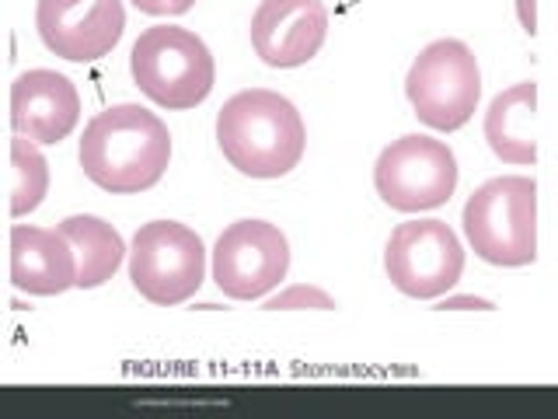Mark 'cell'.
I'll list each match as a JSON object with an SVG mask.
<instances>
[{"label": "cell", "mask_w": 558, "mask_h": 419, "mask_svg": "<svg viewBox=\"0 0 558 419\" xmlns=\"http://www.w3.org/2000/svg\"><path fill=\"white\" fill-rule=\"evenodd\" d=\"M464 235L488 266L520 270L537 259V182L527 175H499L464 203Z\"/></svg>", "instance_id": "obj_3"}, {"label": "cell", "mask_w": 558, "mask_h": 419, "mask_svg": "<svg viewBox=\"0 0 558 419\" xmlns=\"http://www.w3.org/2000/svg\"><path fill=\"white\" fill-rule=\"evenodd\" d=\"M468 304H478V308H493L488 301H471V297H458V301H444L440 308H468Z\"/></svg>", "instance_id": "obj_20"}, {"label": "cell", "mask_w": 558, "mask_h": 419, "mask_svg": "<svg viewBox=\"0 0 558 419\" xmlns=\"http://www.w3.org/2000/svg\"><path fill=\"white\" fill-rule=\"evenodd\" d=\"M60 231L66 235V241L74 244V252H77V287L81 290H95L101 284H109L116 270L122 266V259H126L122 235L95 214L66 217L60 224Z\"/></svg>", "instance_id": "obj_15"}, {"label": "cell", "mask_w": 558, "mask_h": 419, "mask_svg": "<svg viewBox=\"0 0 558 419\" xmlns=\"http://www.w3.org/2000/svg\"><path fill=\"white\" fill-rule=\"evenodd\" d=\"M517 17H520V28L534 35L537 32V0H517Z\"/></svg>", "instance_id": "obj_19"}, {"label": "cell", "mask_w": 558, "mask_h": 419, "mask_svg": "<svg viewBox=\"0 0 558 419\" xmlns=\"http://www.w3.org/2000/svg\"><path fill=\"white\" fill-rule=\"evenodd\" d=\"M485 140L506 165L537 161V84L520 81L488 101Z\"/></svg>", "instance_id": "obj_14"}, {"label": "cell", "mask_w": 558, "mask_h": 419, "mask_svg": "<svg viewBox=\"0 0 558 419\" xmlns=\"http://www.w3.org/2000/svg\"><path fill=\"white\" fill-rule=\"evenodd\" d=\"M296 308H318V311H336V297H328L322 287L296 284L290 290H279L266 297V311H296Z\"/></svg>", "instance_id": "obj_17"}, {"label": "cell", "mask_w": 558, "mask_h": 419, "mask_svg": "<svg viewBox=\"0 0 558 419\" xmlns=\"http://www.w3.org/2000/svg\"><path fill=\"white\" fill-rule=\"evenodd\" d=\"M77 157L84 175L98 189L133 196L165 179L171 161V133L144 105L122 101L101 109L87 122Z\"/></svg>", "instance_id": "obj_1"}, {"label": "cell", "mask_w": 558, "mask_h": 419, "mask_svg": "<svg viewBox=\"0 0 558 419\" xmlns=\"http://www.w3.org/2000/svg\"><path fill=\"white\" fill-rule=\"evenodd\" d=\"M405 95L418 122H426L429 130H461L482 98V70L471 46L461 39L429 43L409 67Z\"/></svg>", "instance_id": "obj_5"}, {"label": "cell", "mask_w": 558, "mask_h": 419, "mask_svg": "<svg viewBox=\"0 0 558 419\" xmlns=\"http://www.w3.org/2000/svg\"><path fill=\"white\" fill-rule=\"evenodd\" d=\"M11 284L32 297H52L77 287V252L66 235L52 227L14 224L11 238Z\"/></svg>", "instance_id": "obj_13"}, {"label": "cell", "mask_w": 558, "mask_h": 419, "mask_svg": "<svg viewBox=\"0 0 558 419\" xmlns=\"http://www.w3.org/2000/svg\"><path fill=\"white\" fill-rule=\"evenodd\" d=\"M11 217H25L43 206L49 192V161L35 140L17 133L11 140Z\"/></svg>", "instance_id": "obj_16"}, {"label": "cell", "mask_w": 558, "mask_h": 419, "mask_svg": "<svg viewBox=\"0 0 558 419\" xmlns=\"http://www.w3.org/2000/svg\"><path fill=\"white\" fill-rule=\"evenodd\" d=\"M130 279L150 304L174 308L206 279V244L185 224L150 220L133 235Z\"/></svg>", "instance_id": "obj_6"}, {"label": "cell", "mask_w": 558, "mask_h": 419, "mask_svg": "<svg viewBox=\"0 0 558 419\" xmlns=\"http://www.w3.org/2000/svg\"><path fill=\"white\" fill-rule=\"evenodd\" d=\"M290 273V241L269 220H238L214 244V284L231 301L269 297Z\"/></svg>", "instance_id": "obj_9"}, {"label": "cell", "mask_w": 558, "mask_h": 419, "mask_svg": "<svg viewBox=\"0 0 558 419\" xmlns=\"http://www.w3.org/2000/svg\"><path fill=\"white\" fill-rule=\"evenodd\" d=\"M196 0H133L136 11L154 14V17H174V14H185Z\"/></svg>", "instance_id": "obj_18"}, {"label": "cell", "mask_w": 558, "mask_h": 419, "mask_svg": "<svg viewBox=\"0 0 558 419\" xmlns=\"http://www.w3.org/2000/svg\"><path fill=\"white\" fill-rule=\"evenodd\" d=\"M374 189L398 214L436 210L458 189V157L444 140L423 133L398 136L377 154Z\"/></svg>", "instance_id": "obj_7"}, {"label": "cell", "mask_w": 558, "mask_h": 419, "mask_svg": "<svg viewBox=\"0 0 558 419\" xmlns=\"http://www.w3.org/2000/svg\"><path fill=\"white\" fill-rule=\"evenodd\" d=\"M328 39V8L322 0H262L252 14V46L276 70L304 67Z\"/></svg>", "instance_id": "obj_11"}, {"label": "cell", "mask_w": 558, "mask_h": 419, "mask_svg": "<svg viewBox=\"0 0 558 419\" xmlns=\"http://www.w3.org/2000/svg\"><path fill=\"white\" fill-rule=\"evenodd\" d=\"M35 28L49 52L70 63H95L119 46L126 32L122 0H39Z\"/></svg>", "instance_id": "obj_10"}, {"label": "cell", "mask_w": 558, "mask_h": 419, "mask_svg": "<svg viewBox=\"0 0 558 419\" xmlns=\"http://www.w3.org/2000/svg\"><path fill=\"white\" fill-rule=\"evenodd\" d=\"M81 119V95L57 70H25L11 84V127L35 144H60Z\"/></svg>", "instance_id": "obj_12"}, {"label": "cell", "mask_w": 558, "mask_h": 419, "mask_svg": "<svg viewBox=\"0 0 558 419\" xmlns=\"http://www.w3.org/2000/svg\"><path fill=\"white\" fill-rule=\"evenodd\" d=\"M217 144L227 161L248 179H283L301 165L307 130L290 98L269 87H248L223 101Z\"/></svg>", "instance_id": "obj_2"}, {"label": "cell", "mask_w": 558, "mask_h": 419, "mask_svg": "<svg viewBox=\"0 0 558 419\" xmlns=\"http://www.w3.org/2000/svg\"><path fill=\"white\" fill-rule=\"evenodd\" d=\"M130 74L136 87L161 109H196L209 98L217 63L196 32L179 25H154L140 32L130 52Z\"/></svg>", "instance_id": "obj_4"}, {"label": "cell", "mask_w": 558, "mask_h": 419, "mask_svg": "<svg viewBox=\"0 0 558 419\" xmlns=\"http://www.w3.org/2000/svg\"><path fill=\"white\" fill-rule=\"evenodd\" d=\"M384 273L405 297L436 301L458 287L464 273L461 238L444 220L398 224L384 249Z\"/></svg>", "instance_id": "obj_8"}]
</instances>
